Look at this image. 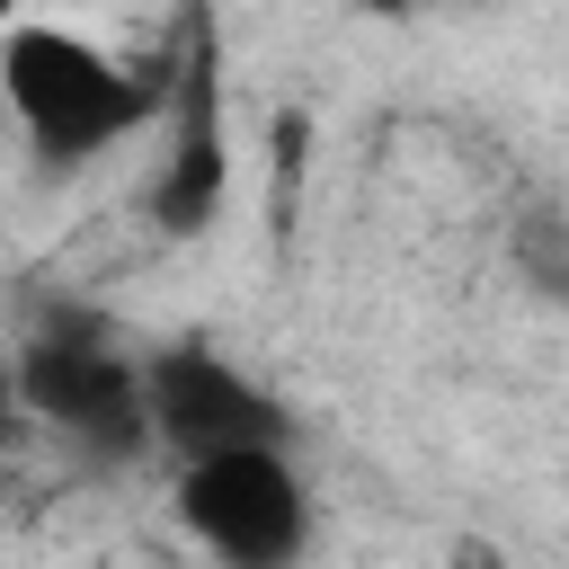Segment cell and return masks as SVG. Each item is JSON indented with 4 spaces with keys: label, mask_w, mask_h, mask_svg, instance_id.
I'll return each mask as SVG.
<instances>
[{
    "label": "cell",
    "mask_w": 569,
    "mask_h": 569,
    "mask_svg": "<svg viewBox=\"0 0 569 569\" xmlns=\"http://www.w3.org/2000/svg\"><path fill=\"white\" fill-rule=\"evenodd\" d=\"M0 89H9V107L27 116V133H36L53 160H80V151L116 142V133L142 124V107H151L142 80H124L98 44H80V36H62V27H18V36L0 44Z\"/></svg>",
    "instance_id": "1"
},
{
    "label": "cell",
    "mask_w": 569,
    "mask_h": 569,
    "mask_svg": "<svg viewBox=\"0 0 569 569\" xmlns=\"http://www.w3.org/2000/svg\"><path fill=\"white\" fill-rule=\"evenodd\" d=\"M178 507L187 525L222 551V560H293L302 551V480L267 453V445H222V453H196L187 480H178Z\"/></svg>",
    "instance_id": "2"
},
{
    "label": "cell",
    "mask_w": 569,
    "mask_h": 569,
    "mask_svg": "<svg viewBox=\"0 0 569 569\" xmlns=\"http://www.w3.org/2000/svg\"><path fill=\"white\" fill-rule=\"evenodd\" d=\"M142 400H151V436H169L187 462L222 453V445H267L276 436V400L249 391L222 356L204 347H169L142 365Z\"/></svg>",
    "instance_id": "3"
},
{
    "label": "cell",
    "mask_w": 569,
    "mask_h": 569,
    "mask_svg": "<svg viewBox=\"0 0 569 569\" xmlns=\"http://www.w3.org/2000/svg\"><path fill=\"white\" fill-rule=\"evenodd\" d=\"M18 391H27V409H36V418H53V427H80V436H98L107 453L142 445V418H151V400H142V373H133L124 356H98V347H80V338H44V347H27V365H18Z\"/></svg>",
    "instance_id": "4"
},
{
    "label": "cell",
    "mask_w": 569,
    "mask_h": 569,
    "mask_svg": "<svg viewBox=\"0 0 569 569\" xmlns=\"http://www.w3.org/2000/svg\"><path fill=\"white\" fill-rule=\"evenodd\" d=\"M213 204H222V98H213V44L196 36V53L178 71V142H169V178H160V222L204 231Z\"/></svg>",
    "instance_id": "5"
},
{
    "label": "cell",
    "mask_w": 569,
    "mask_h": 569,
    "mask_svg": "<svg viewBox=\"0 0 569 569\" xmlns=\"http://www.w3.org/2000/svg\"><path fill=\"white\" fill-rule=\"evenodd\" d=\"M365 9H409V0H365Z\"/></svg>",
    "instance_id": "6"
},
{
    "label": "cell",
    "mask_w": 569,
    "mask_h": 569,
    "mask_svg": "<svg viewBox=\"0 0 569 569\" xmlns=\"http://www.w3.org/2000/svg\"><path fill=\"white\" fill-rule=\"evenodd\" d=\"M0 427H9V400H0Z\"/></svg>",
    "instance_id": "7"
}]
</instances>
